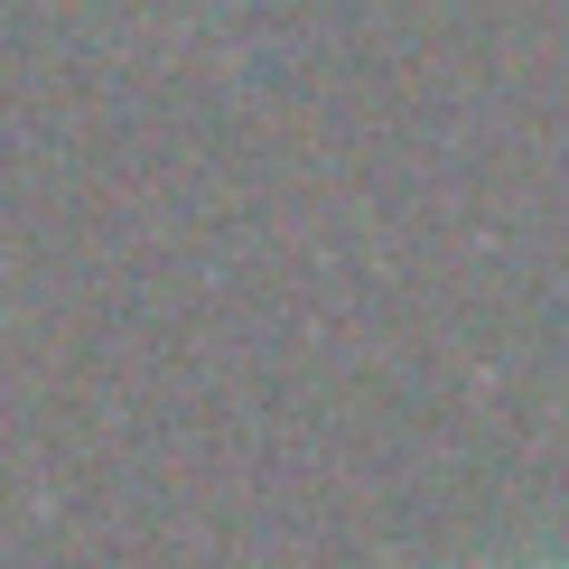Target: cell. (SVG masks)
I'll use <instances>...</instances> for the list:
<instances>
[{
	"label": "cell",
	"mask_w": 569,
	"mask_h": 569,
	"mask_svg": "<svg viewBox=\"0 0 569 569\" xmlns=\"http://www.w3.org/2000/svg\"><path fill=\"white\" fill-rule=\"evenodd\" d=\"M513 569H569V551H532V560H513Z\"/></svg>",
	"instance_id": "6da1fadb"
}]
</instances>
